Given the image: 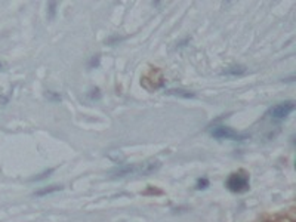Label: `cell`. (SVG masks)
<instances>
[{
  "instance_id": "obj_1",
  "label": "cell",
  "mask_w": 296,
  "mask_h": 222,
  "mask_svg": "<svg viewBox=\"0 0 296 222\" xmlns=\"http://www.w3.org/2000/svg\"><path fill=\"white\" fill-rule=\"evenodd\" d=\"M162 163L159 160H150V162H144V163H135L130 166H124L120 168L117 171H114V176H126V175H150L154 173L160 169Z\"/></svg>"
},
{
  "instance_id": "obj_2",
  "label": "cell",
  "mask_w": 296,
  "mask_h": 222,
  "mask_svg": "<svg viewBox=\"0 0 296 222\" xmlns=\"http://www.w3.org/2000/svg\"><path fill=\"white\" fill-rule=\"evenodd\" d=\"M227 188L233 193H246L250 188V181H249V173L245 171L234 172L228 176L227 179Z\"/></svg>"
},
{
  "instance_id": "obj_3",
  "label": "cell",
  "mask_w": 296,
  "mask_h": 222,
  "mask_svg": "<svg viewBox=\"0 0 296 222\" xmlns=\"http://www.w3.org/2000/svg\"><path fill=\"white\" fill-rule=\"evenodd\" d=\"M210 135L215 139H230V141H245L249 138V135L239 133L228 126H213L210 129Z\"/></svg>"
},
{
  "instance_id": "obj_4",
  "label": "cell",
  "mask_w": 296,
  "mask_h": 222,
  "mask_svg": "<svg viewBox=\"0 0 296 222\" xmlns=\"http://www.w3.org/2000/svg\"><path fill=\"white\" fill-rule=\"evenodd\" d=\"M163 83H165V77L159 68H151L142 77V85L148 91H157L163 86Z\"/></svg>"
},
{
  "instance_id": "obj_5",
  "label": "cell",
  "mask_w": 296,
  "mask_h": 222,
  "mask_svg": "<svg viewBox=\"0 0 296 222\" xmlns=\"http://www.w3.org/2000/svg\"><path fill=\"white\" fill-rule=\"evenodd\" d=\"M295 110V102L293 101H284V102H280L274 107H271L267 113V116H270L271 119L274 120H283L286 119L292 111Z\"/></svg>"
},
{
  "instance_id": "obj_6",
  "label": "cell",
  "mask_w": 296,
  "mask_h": 222,
  "mask_svg": "<svg viewBox=\"0 0 296 222\" xmlns=\"http://www.w3.org/2000/svg\"><path fill=\"white\" fill-rule=\"evenodd\" d=\"M245 73H246V68L242 65H234V67L224 70V74H227V76H242Z\"/></svg>"
},
{
  "instance_id": "obj_7",
  "label": "cell",
  "mask_w": 296,
  "mask_h": 222,
  "mask_svg": "<svg viewBox=\"0 0 296 222\" xmlns=\"http://www.w3.org/2000/svg\"><path fill=\"white\" fill-rule=\"evenodd\" d=\"M62 187H58V185H50L48 188H43V190H39L36 191V196L42 197V196H46V194H52V193H56V191H61Z\"/></svg>"
},
{
  "instance_id": "obj_8",
  "label": "cell",
  "mask_w": 296,
  "mask_h": 222,
  "mask_svg": "<svg viewBox=\"0 0 296 222\" xmlns=\"http://www.w3.org/2000/svg\"><path fill=\"white\" fill-rule=\"evenodd\" d=\"M169 95H176V97H182V98H194L196 95L193 92H188V91H169L168 92Z\"/></svg>"
},
{
  "instance_id": "obj_9",
  "label": "cell",
  "mask_w": 296,
  "mask_h": 222,
  "mask_svg": "<svg viewBox=\"0 0 296 222\" xmlns=\"http://www.w3.org/2000/svg\"><path fill=\"white\" fill-rule=\"evenodd\" d=\"M209 187V179L207 178H198L196 182V188L197 190H206Z\"/></svg>"
},
{
  "instance_id": "obj_10",
  "label": "cell",
  "mask_w": 296,
  "mask_h": 222,
  "mask_svg": "<svg viewBox=\"0 0 296 222\" xmlns=\"http://www.w3.org/2000/svg\"><path fill=\"white\" fill-rule=\"evenodd\" d=\"M48 8H49V18L53 20V18H55V12H56V3H55V2H50V3L48 5Z\"/></svg>"
}]
</instances>
